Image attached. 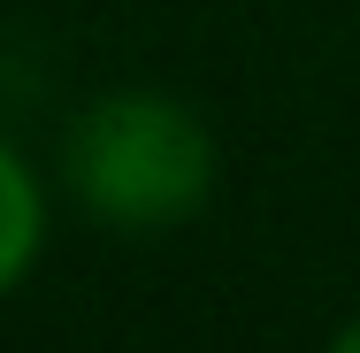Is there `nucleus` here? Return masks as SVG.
Masks as SVG:
<instances>
[{
    "label": "nucleus",
    "mask_w": 360,
    "mask_h": 353,
    "mask_svg": "<svg viewBox=\"0 0 360 353\" xmlns=\"http://www.w3.org/2000/svg\"><path fill=\"white\" fill-rule=\"evenodd\" d=\"M70 185L123 230H169L207 200L215 146L161 92H108L70 123Z\"/></svg>",
    "instance_id": "f257e3e1"
},
{
    "label": "nucleus",
    "mask_w": 360,
    "mask_h": 353,
    "mask_svg": "<svg viewBox=\"0 0 360 353\" xmlns=\"http://www.w3.org/2000/svg\"><path fill=\"white\" fill-rule=\"evenodd\" d=\"M31 254H39V185H31V169L0 146V292L31 269Z\"/></svg>",
    "instance_id": "f03ea898"
},
{
    "label": "nucleus",
    "mask_w": 360,
    "mask_h": 353,
    "mask_svg": "<svg viewBox=\"0 0 360 353\" xmlns=\"http://www.w3.org/2000/svg\"><path fill=\"white\" fill-rule=\"evenodd\" d=\"M330 353H360V323H345V330L330 338Z\"/></svg>",
    "instance_id": "7ed1b4c3"
}]
</instances>
